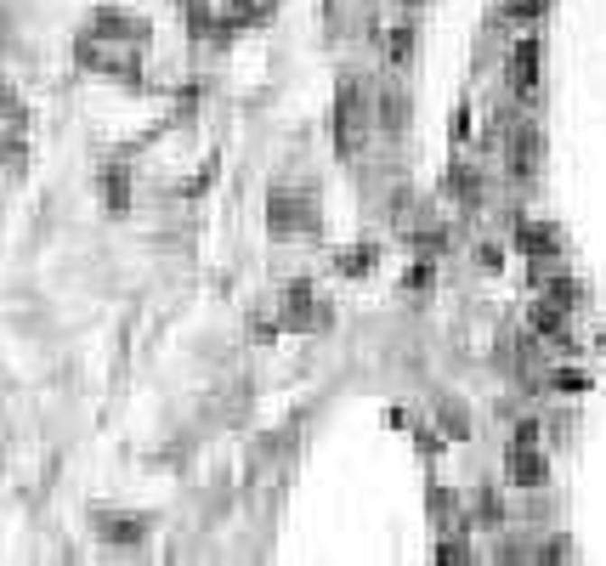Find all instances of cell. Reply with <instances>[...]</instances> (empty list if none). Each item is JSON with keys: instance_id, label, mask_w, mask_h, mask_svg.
Returning a JSON list of instances; mask_svg holds the SVG:
<instances>
[{"instance_id": "obj_1", "label": "cell", "mask_w": 606, "mask_h": 566, "mask_svg": "<svg viewBox=\"0 0 606 566\" xmlns=\"http://www.w3.org/2000/svg\"><path fill=\"white\" fill-rule=\"evenodd\" d=\"M368 142V97L358 79H340V91H334V153L340 159H358Z\"/></svg>"}, {"instance_id": "obj_2", "label": "cell", "mask_w": 606, "mask_h": 566, "mask_svg": "<svg viewBox=\"0 0 606 566\" xmlns=\"http://www.w3.org/2000/svg\"><path fill=\"white\" fill-rule=\"evenodd\" d=\"M510 470H516L521 487H545V481H550V465L533 448H510Z\"/></svg>"}, {"instance_id": "obj_3", "label": "cell", "mask_w": 606, "mask_h": 566, "mask_svg": "<svg viewBox=\"0 0 606 566\" xmlns=\"http://www.w3.org/2000/svg\"><path fill=\"white\" fill-rule=\"evenodd\" d=\"M533 86H538V46H533V40H521V46H516V91L527 97Z\"/></svg>"}, {"instance_id": "obj_4", "label": "cell", "mask_w": 606, "mask_h": 566, "mask_svg": "<svg viewBox=\"0 0 606 566\" xmlns=\"http://www.w3.org/2000/svg\"><path fill=\"white\" fill-rule=\"evenodd\" d=\"M521 255H533V261L555 255V233L550 227H521Z\"/></svg>"}, {"instance_id": "obj_5", "label": "cell", "mask_w": 606, "mask_h": 566, "mask_svg": "<svg viewBox=\"0 0 606 566\" xmlns=\"http://www.w3.org/2000/svg\"><path fill=\"white\" fill-rule=\"evenodd\" d=\"M295 227H301V204L295 199H289V193H273V233H295Z\"/></svg>"}, {"instance_id": "obj_6", "label": "cell", "mask_w": 606, "mask_h": 566, "mask_svg": "<svg viewBox=\"0 0 606 566\" xmlns=\"http://www.w3.org/2000/svg\"><path fill=\"white\" fill-rule=\"evenodd\" d=\"M533 153H538V136L521 131V142H516V176H533Z\"/></svg>"}, {"instance_id": "obj_7", "label": "cell", "mask_w": 606, "mask_h": 566, "mask_svg": "<svg viewBox=\"0 0 606 566\" xmlns=\"http://www.w3.org/2000/svg\"><path fill=\"white\" fill-rule=\"evenodd\" d=\"M340 266H346V272H363V266H374V249H363V244H358V249H346V261H340Z\"/></svg>"}, {"instance_id": "obj_8", "label": "cell", "mask_w": 606, "mask_h": 566, "mask_svg": "<svg viewBox=\"0 0 606 566\" xmlns=\"http://www.w3.org/2000/svg\"><path fill=\"white\" fill-rule=\"evenodd\" d=\"M545 12V0H510V17H538Z\"/></svg>"}, {"instance_id": "obj_9", "label": "cell", "mask_w": 606, "mask_h": 566, "mask_svg": "<svg viewBox=\"0 0 606 566\" xmlns=\"http://www.w3.org/2000/svg\"><path fill=\"white\" fill-rule=\"evenodd\" d=\"M233 6H249V0H233Z\"/></svg>"}]
</instances>
